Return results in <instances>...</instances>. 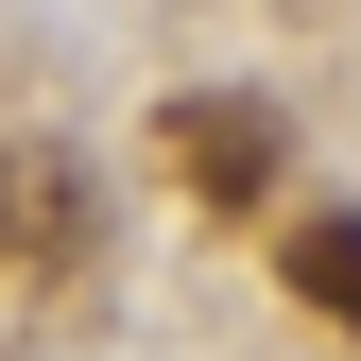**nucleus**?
<instances>
[{"label": "nucleus", "mask_w": 361, "mask_h": 361, "mask_svg": "<svg viewBox=\"0 0 361 361\" xmlns=\"http://www.w3.org/2000/svg\"><path fill=\"white\" fill-rule=\"evenodd\" d=\"M0 258L18 276H86L104 258V172L69 138H0Z\"/></svg>", "instance_id": "obj_1"}, {"label": "nucleus", "mask_w": 361, "mask_h": 361, "mask_svg": "<svg viewBox=\"0 0 361 361\" xmlns=\"http://www.w3.org/2000/svg\"><path fill=\"white\" fill-rule=\"evenodd\" d=\"M172 172H190L207 207H258V190L293 172V121H276V104H172Z\"/></svg>", "instance_id": "obj_2"}, {"label": "nucleus", "mask_w": 361, "mask_h": 361, "mask_svg": "<svg viewBox=\"0 0 361 361\" xmlns=\"http://www.w3.org/2000/svg\"><path fill=\"white\" fill-rule=\"evenodd\" d=\"M293 293L327 310V327H361V207H310L293 224Z\"/></svg>", "instance_id": "obj_3"}]
</instances>
